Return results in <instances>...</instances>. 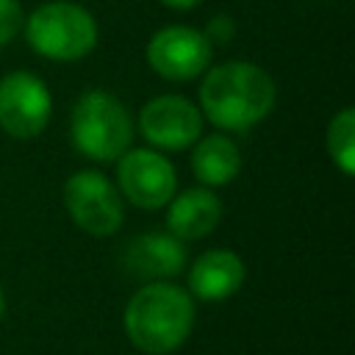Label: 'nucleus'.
<instances>
[{"instance_id":"dca6fc26","label":"nucleus","mask_w":355,"mask_h":355,"mask_svg":"<svg viewBox=\"0 0 355 355\" xmlns=\"http://www.w3.org/2000/svg\"><path fill=\"white\" fill-rule=\"evenodd\" d=\"M236 33V25H233V19L227 17V14H219V17H214L211 22H208V28H205V39L208 42H230V36Z\"/></svg>"},{"instance_id":"6e6552de","label":"nucleus","mask_w":355,"mask_h":355,"mask_svg":"<svg viewBox=\"0 0 355 355\" xmlns=\"http://www.w3.org/2000/svg\"><path fill=\"white\" fill-rule=\"evenodd\" d=\"M147 64L166 80H191L211 64V42L189 25L161 28L147 42Z\"/></svg>"},{"instance_id":"39448f33","label":"nucleus","mask_w":355,"mask_h":355,"mask_svg":"<svg viewBox=\"0 0 355 355\" xmlns=\"http://www.w3.org/2000/svg\"><path fill=\"white\" fill-rule=\"evenodd\" d=\"M64 205L80 230L89 236H111L122 227L125 208L111 180L94 169L75 172L64 183Z\"/></svg>"},{"instance_id":"2eb2a0df","label":"nucleus","mask_w":355,"mask_h":355,"mask_svg":"<svg viewBox=\"0 0 355 355\" xmlns=\"http://www.w3.org/2000/svg\"><path fill=\"white\" fill-rule=\"evenodd\" d=\"M22 31V6L17 0H0V47H6Z\"/></svg>"},{"instance_id":"9b49d317","label":"nucleus","mask_w":355,"mask_h":355,"mask_svg":"<svg viewBox=\"0 0 355 355\" xmlns=\"http://www.w3.org/2000/svg\"><path fill=\"white\" fill-rule=\"evenodd\" d=\"M244 275V261L233 250H208L194 261L189 288L202 302H222L241 288Z\"/></svg>"},{"instance_id":"20e7f679","label":"nucleus","mask_w":355,"mask_h":355,"mask_svg":"<svg viewBox=\"0 0 355 355\" xmlns=\"http://www.w3.org/2000/svg\"><path fill=\"white\" fill-rule=\"evenodd\" d=\"M133 141L128 108L108 92H86L72 108V144L94 161H114Z\"/></svg>"},{"instance_id":"f03ea898","label":"nucleus","mask_w":355,"mask_h":355,"mask_svg":"<svg viewBox=\"0 0 355 355\" xmlns=\"http://www.w3.org/2000/svg\"><path fill=\"white\" fill-rule=\"evenodd\" d=\"M125 333L147 355L175 352L194 327V300L175 283L150 280L125 305Z\"/></svg>"},{"instance_id":"423d86ee","label":"nucleus","mask_w":355,"mask_h":355,"mask_svg":"<svg viewBox=\"0 0 355 355\" xmlns=\"http://www.w3.org/2000/svg\"><path fill=\"white\" fill-rule=\"evenodd\" d=\"M53 114L50 89L33 72H8L0 78V128L14 139L39 136Z\"/></svg>"},{"instance_id":"f8f14e48","label":"nucleus","mask_w":355,"mask_h":355,"mask_svg":"<svg viewBox=\"0 0 355 355\" xmlns=\"http://www.w3.org/2000/svg\"><path fill=\"white\" fill-rule=\"evenodd\" d=\"M166 227L180 241L205 239L222 219V200L211 189H186L166 202Z\"/></svg>"},{"instance_id":"a211bd4d","label":"nucleus","mask_w":355,"mask_h":355,"mask_svg":"<svg viewBox=\"0 0 355 355\" xmlns=\"http://www.w3.org/2000/svg\"><path fill=\"white\" fill-rule=\"evenodd\" d=\"M3 313H6V294H3V288H0V319H3Z\"/></svg>"},{"instance_id":"4468645a","label":"nucleus","mask_w":355,"mask_h":355,"mask_svg":"<svg viewBox=\"0 0 355 355\" xmlns=\"http://www.w3.org/2000/svg\"><path fill=\"white\" fill-rule=\"evenodd\" d=\"M327 153L344 175H355V111H338L327 125Z\"/></svg>"},{"instance_id":"ddd939ff","label":"nucleus","mask_w":355,"mask_h":355,"mask_svg":"<svg viewBox=\"0 0 355 355\" xmlns=\"http://www.w3.org/2000/svg\"><path fill=\"white\" fill-rule=\"evenodd\" d=\"M194 178L205 186H225L241 172V153L227 136H208L194 141L191 153Z\"/></svg>"},{"instance_id":"1a4fd4ad","label":"nucleus","mask_w":355,"mask_h":355,"mask_svg":"<svg viewBox=\"0 0 355 355\" xmlns=\"http://www.w3.org/2000/svg\"><path fill=\"white\" fill-rule=\"evenodd\" d=\"M139 130L155 150H186L200 139L202 114L180 94H161L141 108Z\"/></svg>"},{"instance_id":"9d476101","label":"nucleus","mask_w":355,"mask_h":355,"mask_svg":"<svg viewBox=\"0 0 355 355\" xmlns=\"http://www.w3.org/2000/svg\"><path fill=\"white\" fill-rule=\"evenodd\" d=\"M186 244L172 233H141L125 247V269L139 275L141 280H164L175 277L186 266Z\"/></svg>"},{"instance_id":"f3484780","label":"nucleus","mask_w":355,"mask_h":355,"mask_svg":"<svg viewBox=\"0 0 355 355\" xmlns=\"http://www.w3.org/2000/svg\"><path fill=\"white\" fill-rule=\"evenodd\" d=\"M164 6H169V8H180V11H186V8H194V6H200L202 0H161Z\"/></svg>"},{"instance_id":"7ed1b4c3","label":"nucleus","mask_w":355,"mask_h":355,"mask_svg":"<svg viewBox=\"0 0 355 355\" xmlns=\"http://www.w3.org/2000/svg\"><path fill=\"white\" fill-rule=\"evenodd\" d=\"M25 36L31 47L50 61H80L97 44V22L83 6L53 0L28 17Z\"/></svg>"},{"instance_id":"f257e3e1","label":"nucleus","mask_w":355,"mask_h":355,"mask_svg":"<svg viewBox=\"0 0 355 355\" xmlns=\"http://www.w3.org/2000/svg\"><path fill=\"white\" fill-rule=\"evenodd\" d=\"M277 100L275 80L266 69L247 61L214 67L200 86L202 114L222 130L244 133L255 128Z\"/></svg>"},{"instance_id":"0eeeda50","label":"nucleus","mask_w":355,"mask_h":355,"mask_svg":"<svg viewBox=\"0 0 355 355\" xmlns=\"http://www.w3.org/2000/svg\"><path fill=\"white\" fill-rule=\"evenodd\" d=\"M116 178H119L122 194L136 208H144V211H155L166 205L178 189L175 166L158 150H144V147L125 150L119 155Z\"/></svg>"}]
</instances>
